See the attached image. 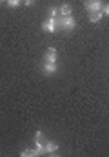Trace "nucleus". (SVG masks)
<instances>
[{
	"label": "nucleus",
	"mask_w": 109,
	"mask_h": 157,
	"mask_svg": "<svg viewBox=\"0 0 109 157\" xmlns=\"http://www.w3.org/2000/svg\"><path fill=\"white\" fill-rule=\"evenodd\" d=\"M85 7H87V11H100L102 2L100 0H85Z\"/></svg>",
	"instance_id": "obj_1"
},
{
	"label": "nucleus",
	"mask_w": 109,
	"mask_h": 157,
	"mask_svg": "<svg viewBox=\"0 0 109 157\" xmlns=\"http://www.w3.org/2000/svg\"><path fill=\"white\" fill-rule=\"evenodd\" d=\"M44 59H45V62H56V49L55 48H49L44 53Z\"/></svg>",
	"instance_id": "obj_2"
},
{
	"label": "nucleus",
	"mask_w": 109,
	"mask_h": 157,
	"mask_svg": "<svg viewBox=\"0 0 109 157\" xmlns=\"http://www.w3.org/2000/svg\"><path fill=\"white\" fill-rule=\"evenodd\" d=\"M42 28H44V31H47V33H53V31H56L55 18H49V20H45V22L42 24Z\"/></svg>",
	"instance_id": "obj_3"
},
{
	"label": "nucleus",
	"mask_w": 109,
	"mask_h": 157,
	"mask_svg": "<svg viewBox=\"0 0 109 157\" xmlns=\"http://www.w3.org/2000/svg\"><path fill=\"white\" fill-rule=\"evenodd\" d=\"M60 28H64V29H73L74 28V20H73L71 17H62V26Z\"/></svg>",
	"instance_id": "obj_4"
},
{
	"label": "nucleus",
	"mask_w": 109,
	"mask_h": 157,
	"mask_svg": "<svg viewBox=\"0 0 109 157\" xmlns=\"http://www.w3.org/2000/svg\"><path fill=\"white\" fill-rule=\"evenodd\" d=\"M44 71H45V75H53V73H56V64H55V62H45Z\"/></svg>",
	"instance_id": "obj_5"
},
{
	"label": "nucleus",
	"mask_w": 109,
	"mask_h": 157,
	"mask_svg": "<svg viewBox=\"0 0 109 157\" xmlns=\"http://www.w3.org/2000/svg\"><path fill=\"white\" fill-rule=\"evenodd\" d=\"M102 17H104L102 11H89V20H91V22H98Z\"/></svg>",
	"instance_id": "obj_6"
},
{
	"label": "nucleus",
	"mask_w": 109,
	"mask_h": 157,
	"mask_svg": "<svg viewBox=\"0 0 109 157\" xmlns=\"http://www.w3.org/2000/svg\"><path fill=\"white\" fill-rule=\"evenodd\" d=\"M44 148H45V154H55V152L58 150V144H56V143H53V141H49Z\"/></svg>",
	"instance_id": "obj_7"
},
{
	"label": "nucleus",
	"mask_w": 109,
	"mask_h": 157,
	"mask_svg": "<svg viewBox=\"0 0 109 157\" xmlns=\"http://www.w3.org/2000/svg\"><path fill=\"white\" fill-rule=\"evenodd\" d=\"M71 13H73V9H71L69 4H64V6L60 7V15H62V17H71Z\"/></svg>",
	"instance_id": "obj_8"
},
{
	"label": "nucleus",
	"mask_w": 109,
	"mask_h": 157,
	"mask_svg": "<svg viewBox=\"0 0 109 157\" xmlns=\"http://www.w3.org/2000/svg\"><path fill=\"white\" fill-rule=\"evenodd\" d=\"M22 155H24V157H36V155H38V152H36V150H24V152H22Z\"/></svg>",
	"instance_id": "obj_9"
},
{
	"label": "nucleus",
	"mask_w": 109,
	"mask_h": 157,
	"mask_svg": "<svg viewBox=\"0 0 109 157\" xmlns=\"http://www.w3.org/2000/svg\"><path fill=\"white\" fill-rule=\"evenodd\" d=\"M35 139H36V143H42V141H44V135H42V132H36Z\"/></svg>",
	"instance_id": "obj_10"
},
{
	"label": "nucleus",
	"mask_w": 109,
	"mask_h": 157,
	"mask_svg": "<svg viewBox=\"0 0 109 157\" xmlns=\"http://www.w3.org/2000/svg\"><path fill=\"white\" fill-rule=\"evenodd\" d=\"M58 13H60V11H58V9H53V7H51V9H49V15H51V17H53V18H55V17H58Z\"/></svg>",
	"instance_id": "obj_11"
},
{
	"label": "nucleus",
	"mask_w": 109,
	"mask_h": 157,
	"mask_svg": "<svg viewBox=\"0 0 109 157\" xmlns=\"http://www.w3.org/2000/svg\"><path fill=\"white\" fill-rule=\"evenodd\" d=\"M7 2H9V6H11V7H16V6L20 4V0H7Z\"/></svg>",
	"instance_id": "obj_12"
},
{
	"label": "nucleus",
	"mask_w": 109,
	"mask_h": 157,
	"mask_svg": "<svg viewBox=\"0 0 109 157\" xmlns=\"http://www.w3.org/2000/svg\"><path fill=\"white\" fill-rule=\"evenodd\" d=\"M102 13H104V15H109V4H106V6H104V9H102Z\"/></svg>",
	"instance_id": "obj_13"
},
{
	"label": "nucleus",
	"mask_w": 109,
	"mask_h": 157,
	"mask_svg": "<svg viewBox=\"0 0 109 157\" xmlns=\"http://www.w3.org/2000/svg\"><path fill=\"white\" fill-rule=\"evenodd\" d=\"M24 2H26V6H33L35 4V0H24Z\"/></svg>",
	"instance_id": "obj_14"
},
{
	"label": "nucleus",
	"mask_w": 109,
	"mask_h": 157,
	"mask_svg": "<svg viewBox=\"0 0 109 157\" xmlns=\"http://www.w3.org/2000/svg\"><path fill=\"white\" fill-rule=\"evenodd\" d=\"M2 2H7V0H0V4H2Z\"/></svg>",
	"instance_id": "obj_15"
}]
</instances>
